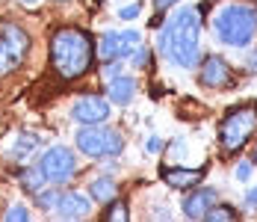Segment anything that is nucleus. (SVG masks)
<instances>
[{"label":"nucleus","mask_w":257,"mask_h":222,"mask_svg":"<svg viewBox=\"0 0 257 222\" xmlns=\"http://www.w3.org/2000/svg\"><path fill=\"white\" fill-rule=\"evenodd\" d=\"M160 50L180 68H195L201 53V18L198 9H178L160 33Z\"/></svg>","instance_id":"obj_1"},{"label":"nucleus","mask_w":257,"mask_h":222,"mask_svg":"<svg viewBox=\"0 0 257 222\" xmlns=\"http://www.w3.org/2000/svg\"><path fill=\"white\" fill-rule=\"evenodd\" d=\"M95 62V42L86 30L59 27L51 36V65L62 80H77Z\"/></svg>","instance_id":"obj_2"},{"label":"nucleus","mask_w":257,"mask_h":222,"mask_svg":"<svg viewBox=\"0 0 257 222\" xmlns=\"http://www.w3.org/2000/svg\"><path fill=\"white\" fill-rule=\"evenodd\" d=\"M213 30L219 42L231 48H248L257 36V9H251L248 3H228L225 9L216 12Z\"/></svg>","instance_id":"obj_3"},{"label":"nucleus","mask_w":257,"mask_h":222,"mask_svg":"<svg viewBox=\"0 0 257 222\" xmlns=\"http://www.w3.org/2000/svg\"><path fill=\"white\" fill-rule=\"evenodd\" d=\"M257 133V104L233 107L219 124V142L225 151H239Z\"/></svg>","instance_id":"obj_4"},{"label":"nucleus","mask_w":257,"mask_h":222,"mask_svg":"<svg viewBox=\"0 0 257 222\" xmlns=\"http://www.w3.org/2000/svg\"><path fill=\"white\" fill-rule=\"evenodd\" d=\"M30 53V36L24 27L0 21V77H9L24 65Z\"/></svg>","instance_id":"obj_5"},{"label":"nucleus","mask_w":257,"mask_h":222,"mask_svg":"<svg viewBox=\"0 0 257 222\" xmlns=\"http://www.w3.org/2000/svg\"><path fill=\"white\" fill-rule=\"evenodd\" d=\"M77 148L86 157H115V154H121L124 142L115 130L103 127L101 122V124H86L83 130H77Z\"/></svg>","instance_id":"obj_6"},{"label":"nucleus","mask_w":257,"mask_h":222,"mask_svg":"<svg viewBox=\"0 0 257 222\" xmlns=\"http://www.w3.org/2000/svg\"><path fill=\"white\" fill-rule=\"evenodd\" d=\"M39 169L45 175V181H51V184H65L74 169H77V157H74V151L65 145H53L48 148L45 154H42V160H39Z\"/></svg>","instance_id":"obj_7"},{"label":"nucleus","mask_w":257,"mask_h":222,"mask_svg":"<svg viewBox=\"0 0 257 222\" xmlns=\"http://www.w3.org/2000/svg\"><path fill=\"white\" fill-rule=\"evenodd\" d=\"M139 33L136 30H124V33H103V39L98 42V56L106 62L115 59H127L133 56V50L139 48Z\"/></svg>","instance_id":"obj_8"},{"label":"nucleus","mask_w":257,"mask_h":222,"mask_svg":"<svg viewBox=\"0 0 257 222\" xmlns=\"http://www.w3.org/2000/svg\"><path fill=\"white\" fill-rule=\"evenodd\" d=\"M198 83L207 86V89H228V86L233 83L231 65H228L222 56L210 53L204 62H201V68H198Z\"/></svg>","instance_id":"obj_9"},{"label":"nucleus","mask_w":257,"mask_h":222,"mask_svg":"<svg viewBox=\"0 0 257 222\" xmlns=\"http://www.w3.org/2000/svg\"><path fill=\"white\" fill-rule=\"evenodd\" d=\"M109 116V104L101 95H83L71 104V119L80 124H101Z\"/></svg>","instance_id":"obj_10"},{"label":"nucleus","mask_w":257,"mask_h":222,"mask_svg":"<svg viewBox=\"0 0 257 222\" xmlns=\"http://www.w3.org/2000/svg\"><path fill=\"white\" fill-rule=\"evenodd\" d=\"M216 204V193L213 190H192L189 196L183 198V216H189V219H207V213H210V207Z\"/></svg>","instance_id":"obj_11"},{"label":"nucleus","mask_w":257,"mask_h":222,"mask_svg":"<svg viewBox=\"0 0 257 222\" xmlns=\"http://www.w3.org/2000/svg\"><path fill=\"white\" fill-rule=\"evenodd\" d=\"M89 210H92L89 198L80 196V193H62L59 201H56L59 219H83V216H89Z\"/></svg>","instance_id":"obj_12"},{"label":"nucleus","mask_w":257,"mask_h":222,"mask_svg":"<svg viewBox=\"0 0 257 222\" xmlns=\"http://www.w3.org/2000/svg\"><path fill=\"white\" fill-rule=\"evenodd\" d=\"M160 175H163V181H169L172 187L189 190V187H195V184L204 178V169H172V166H163Z\"/></svg>","instance_id":"obj_13"},{"label":"nucleus","mask_w":257,"mask_h":222,"mask_svg":"<svg viewBox=\"0 0 257 222\" xmlns=\"http://www.w3.org/2000/svg\"><path fill=\"white\" fill-rule=\"evenodd\" d=\"M106 95L112 104H130L133 95H136V80L133 77H124V74H118V77H112L109 80V86H106Z\"/></svg>","instance_id":"obj_14"},{"label":"nucleus","mask_w":257,"mask_h":222,"mask_svg":"<svg viewBox=\"0 0 257 222\" xmlns=\"http://www.w3.org/2000/svg\"><path fill=\"white\" fill-rule=\"evenodd\" d=\"M89 196L95 198V201H109V198L115 196V181H109V178H95V181L89 184Z\"/></svg>","instance_id":"obj_15"},{"label":"nucleus","mask_w":257,"mask_h":222,"mask_svg":"<svg viewBox=\"0 0 257 222\" xmlns=\"http://www.w3.org/2000/svg\"><path fill=\"white\" fill-rule=\"evenodd\" d=\"M103 219H106V222H127L130 219L127 204H124V201H112V198H109V207H106Z\"/></svg>","instance_id":"obj_16"},{"label":"nucleus","mask_w":257,"mask_h":222,"mask_svg":"<svg viewBox=\"0 0 257 222\" xmlns=\"http://www.w3.org/2000/svg\"><path fill=\"white\" fill-rule=\"evenodd\" d=\"M207 219L210 222H231V219H239V213L233 207H228V204H213L210 213H207Z\"/></svg>","instance_id":"obj_17"},{"label":"nucleus","mask_w":257,"mask_h":222,"mask_svg":"<svg viewBox=\"0 0 257 222\" xmlns=\"http://www.w3.org/2000/svg\"><path fill=\"white\" fill-rule=\"evenodd\" d=\"M42 184H48V181H45V175H42V169H30V172H24V178H21V187L30 190V193H39V190H42Z\"/></svg>","instance_id":"obj_18"},{"label":"nucleus","mask_w":257,"mask_h":222,"mask_svg":"<svg viewBox=\"0 0 257 222\" xmlns=\"http://www.w3.org/2000/svg\"><path fill=\"white\" fill-rule=\"evenodd\" d=\"M39 145V139H36V136H33V133H27V136H18V145H15V157H21V154H30V151H33V148Z\"/></svg>","instance_id":"obj_19"},{"label":"nucleus","mask_w":257,"mask_h":222,"mask_svg":"<svg viewBox=\"0 0 257 222\" xmlns=\"http://www.w3.org/2000/svg\"><path fill=\"white\" fill-rule=\"evenodd\" d=\"M3 219L6 222H18V219H30V210H27L24 204H15V207H9V210H6V213H3Z\"/></svg>","instance_id":"obj_20"},{"label":"nucleus","mask_w":257,"mask_h":222,"mask_svg":"<svg viewBox=\"0 0 257 222\" xmlns=\"http://www.w3.org/2000/svg\"><path fill=\"white\" fill-rule=\"evenodd\" d=\"M36 196H39V204L48 210V207H56V201H59V196H62V193H56V190H48V193H42V190H39Z\"/></svg>","instance_id":"obj_21"},{"label":"nucleus","mask_w":257,"mask_h":222,"mask_svg":"<svg viewBox=\"0 0 257 222\" xmlns=\"http://www.w3.org/2000/svg\"><path fill=\"white\" fill-rule=\"evenodd\" d=\"M148 59H151V53H148V48L142 45V48H136L133 50V65L136 68H142V65H148Z\"/></svg>","instance_id":"obj_22"},{"label":"nucleus","mask_w":257,"mask_h":222,"mask_svg":"<svg viewBox=\"0 0 257 222\" xmlns=\"http://www.w3.org/2000/svg\"><path fill=\"white\" fill-rule=\"evenodd\" d=\"M139 12H142V6H139V3H133V6H124V9L118 12V18H124V21H133Z\"/></svg>","instance_id":"obj_23"},{"label":"nucleus","mask_w":257,"mask_h":222,"mask_svg":"<svg viewBox=\"0 0 257 222\" xmlns=\"http://www.w3.org/2000/svg\"><path fill=\"white\" fill-rule=\"evenodd\" d=\"M248 175H251V163H239L236 166V178L239 181H248Z\"/></svg>","instance_id":"obj_24"},{"label":"nucleus","mask_w":257,"mask_h":222,"mask_svg":"<svg viewBox=\"0 0 257 222\" xmlns=\"http://www.w3.org/2000/svg\"><path fill=\"white\" fill-rule=\"evenodd\" d=\"M175 3H180V0H154V6H157V12H166V9H172Z\"/></svg>","instance_id":"obj_25"},{"label":"nucleus","mask_w":257,"mask_h":222,"mask_svg":"<svg viewBox=\"0 0 257 222\" xmlns=\"http://www.w3.org/2000/svg\"><path fill=\"white\" fill-rule=\"evenodd\" d=\"M245 204H248L251 210H257V187H251V190H248V196H245Z\"/></svg>","instance_id":"obj_26"},{"label":"nucleus","mask_w":257,"mask_h":222,"mask_svg":"<svg viewBox=\"0 0 257 222\" xmlns=\"http://www.w3.org/2000/svg\"><path fill=\"white\" fill-rule=\"evenodd\" d=\"M248 71H257V50L248 56Z\"/></svg>","instance_id":"obj_27"},{"label":"nucleus","mask_w":257,"mask_h":222,"mask_svg":"<svg viewBox=\"0 0 257 222\" xmlns=\"http://www.w3.org/2000/svg\"><path fill=\"white\" fill-rule=\"evenodd\" d=\"M24 3H36V0H24Z\"/></svg>","instance_id":"obj_28"},{"label":"nucleus","mask_w":257,"mask_h":222,"mask_svg":"<svg viewBox=\"0 0 257 222\" xmlns=\"http://www.w3.org/2000/svg\"><path fill=\"white\" fill-rule=\"evenodd\" d=\"M254 163H257V151H254Z\"/></svg>","instance_id":"obj_29"},{"label":"nucleus","mask_w":257,"mask_h":222,"mask_svg":"<svg viewBox=\"0 0 257 222\" xmlns=\"http://www.w3.org/2000/svg\"><path fill=\"white\" fill-rule=\"evenodd\" d=\"M62 3H65V0H62Z\"/></svg>","instance_id":"obj_30"}]
</instances>
